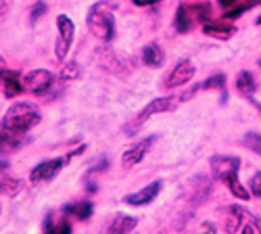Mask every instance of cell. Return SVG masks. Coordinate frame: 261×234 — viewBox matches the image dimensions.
I'll return each instance as SVG.
<instances>
[{"label":"cell","mask_w":261,"mask_h":234,"mask_svg":"<svg viewBox=\"0 0 261 234\" xmlns=\"http://www.w3.org/2000/svg\"><path fill=\"white\" fill-rule=\"evenodd\" d=\"M117 5L113 0H100V3L92 5L88 11V30L102 42H111L115 38V19H113V9Z\"/></svg>","instance_id":"7a4b0ae2"},{"label":"cell","mask_w":261,"mask_h":234,"mask_svg":"<svg viewBox=\"0 0 261 234\" xmlns=\"http://www.w3.org/2000/svg\"><path fill=\"white\" fill-rule=\"evenodd\" d=\"M107 165H109V159H107V157H98L96 163L88 169V176H94V174H98V172H105Z\"/></svg>","instance_id":"83f0119b"},{"label":"cell","mask_w":261,"mask_h":234,"mask_svg":"<svg viewBox=\"0 0 261 234\" xmlns=\"http://www.w3.org/2000/svg\"><path fill=\"white\" fill-rule=\"evenodd\" d=\"M7 165H9L7 161H0V174H3V172H5V169H7Z\"/></svg>","instance_id":"1f68e13d"},{"label":"cell","mask_w":261,"mask_h":234,"mask_svg":"<svg viewBox=\"0 0 261 234\" xmlns=\"http://www.w3.org/2000/svg\"><path fill=\"white\" fill-rule=\"evenodd\" d=\"M155 136H148V138H142V140H138L134 146H129L127 151L123 153V157H121V165L123 167H134V165H138L142 159H144V155L150 151V146L155 144Z\"/></svg>","instance_id":"8fae6325"},{"label":"cell","mask_w":261,"mask_h":234,"mask_svg":"<svg viewBox=\"0 0 261 234\" xmlns=\"http://www.w3.org/2000/svg\"><path fill=\"white\" fill-rule=\"evenodd\" d=\"M255 88H257V84H255V77L251 71H241L236 75V90L243 96H253Z\"/></svg>","instance_id":"e0dca14e"},{"label":"cell","mask_w":261,"mask_h":234,"mask_svg":"<svg viewBox=\"0 0 261 234\" xmlns=\"http://www.w3.org/2000/svg\"><path fill=\"white\" fill-rule=\"evenodd\" d=\"M77 77H80V65H77V63L75 61L65 63L63 69H61V80L69 82V80H77Z\"/></svg>","instance_id":"cb8c5ba5"},{"label":"cell","mask_w":261,"mask_h":234,"mask_svg":"<svg viewBox=\"0 0 261 234\" xmlns=\"http://www.w3.org/2000/svg\"><path fill=\"white\" fill-rule=\"evenodd\" d=\"M209 15V7L207 5H180L176 11V19H173V25L178 32H190L199 21H205Z\"/></svg>","instance_id":"277c9868"},{"label":"cell","mask_w":261,"mask_h":234,"mask_svg":"<svg viewBox=\"0 0 261 234\" xmlns=\"http://www.w3.org/2000/svg\"><path fill=\"white\" fill-rule=\"evenodd\" d=\"M224 211L228 214V220H226V226H224L228 232H241V228H243L249 220L255 218L253 214H249V211H247L245 207H241V205H230V207H226Z\"/></svg>","instance_id":"4fadbf2b"},{"label":"cell","mask_w":261,"mask_h":234,"mask_svg":"<svg viewBox=\"0 0 261 234\" xmlns=\"http://www.w3.org/2000/svg\"><path fill=\"white\" fill-rule=\"evenodd\" d=\"M55 75L48 69H34L23 75V90L30 94H44L53 88Z\"/></svg>","instance_id":"8992f818"},{"label":"cell","mask_w":261,"mask_h":234,"mask_svg":"<svg viewBox=\"0 0 261 234\" xmlns=\"http://www.w3.org/2000/svg\"><path fill=\"white\" fill-rule=\"evenodd\" d=\"M138 226V218H132V216H117L111 226H109V232L111 234H127L132 232L134 228Z\"/></svg>","instance_id":"2e32d148"},{"label":"cell","mask_w":261,"mask_h":234,"mask_svg":"<svg viewBox=\"0 0 261 234\" xmlns=\"http://www.w3.org/2000/svg\"><path fill=\"white\" fill-rule=\"evenodd\" d=\"M247 9H249V5H245V7H241V9H234V11H228V13H226V17H228V19H236L238 15H243Z\"/></svg>","instance_id":"f546056e"},{"label":"cell","mask_w":261,"mask_h":234,"mask_svg":"<svg viewBox=\"0 0 261 234\" xmlns=\"http://www.w3.org/2000/svg\"><path fill=\"white\" fill-rule=\"evenodd\" d=\"M257 3H259V5H261V0H257Z\"/></svg>","instance_id":"836d02e7"},{"label":"cell","mask_w":261,"mask_h":234,"mask_svg":"<svg viewBox=\"0 0 261 234\" xmlns=\"http://www.w3.org/2000/svg\"><path fill=\"white\" fill-rule=\"evenodd\" d=\"M65 163H67V157H55V159H46V161L38 163V165L32 169V174H30L32 184H40V182L53 180V178L61 172V169L65 167Z\"/></svg>","instance_id":"52a82bcc"},{"label":"cell","mask_w":261,"mask_h":234,"mask_svg":"<svg viewBox=\"0 0 261 234\" xmlns=\"http://www.w3.org/2000/svg\"><path fill=\"white\" fill-rule=\"evenodd\" d=\"M194 73H197V69H194V65L188 61V59H182L176 67L171 69V73L165 77V88L171 90V88H178V86H184V84H188Z\"/></svg>","instance_id":"30bf717a"},{"label":"cell","mask_w":261,"mask_h":234,"mask_svg":"<svg viewBox=\"0 0 261 234\" xmlns=\"http://www.w3.org/2000/svg\"><path fill=\"white\" fill-rule=\"evenodd\" d=\"M257 25H261V15H259V19H257Z\"/></svg>","instance_id":"d6a6232c"},{"label":"cell","mask_w":261,"mask_h":234,"mask_svg":"<svg viewBox=\"0 0 261 234\" xmlns=\"http://www.w3.org/2000/svg\"><path fill=\"white\" fill-rule=\"evenodd\" d=\"M228 188H230V193L236 197V199H241V201H249V190L241 184V180H238V174H232L228 180H226Z\"/></svg>","instance_id":"ffe728a7"},{"label":"cell","mask_w":261,"mask_h":234,"mask_svg":"<svg viewBox=\"0 0 261 234\" xmlns=\"http://www.w3.org/2000/svg\"><path fill=\"white\" fill-rule=\"evenodd\" d=\"M44 13H46V5L42 3V0H38V3L32 7V13H30V21H32V23H36V21H38L42 15H44Z\"/></svg>","instance_id":"4316f807"},{"label":"cell","mask_w":261,"mask_h":234,"mask_svg":"<svg viewBox=\"0 0 261 234\" xmlns=\"http://www.w3.org/2000/svg\"><path fill=\"white\" fill-rule=\"evenodd\" d=\"M21 144V136H15V134H9L0 127V151H13Z\"/></svg>","instance_id":"44dd1931"},{"label":"cell","mask_w":261,"mask_h":234,"mask_svg":"<svg viewBox=\"0 0 261 234\" xmlns=\"http://www.w3.org/2000/svg\"><path fill=\"white\" fill-rule=\"evenodd\" d=\"M182 100H180V96H161V98H155V100H150L146 107L129 121V123H125L123 125V132L127 134V136H134V132L136 130H140V127L153 117V115H157V113H169V111H173L178 107Z\"/></svg>","instance_id":"3957f363"},{"label":"cell","mask_w":261,"mask_h":234,"mask_svg":"<svg viewBox=\"0 0 261 234\" xmlns=\"http://www.w3.org/2000/svg\"><path fill=\"white\" fill-rule=\"evenodd\" d=\"M21 190H23V180H17V178H3L0 180V195L17 197Z\"/></svg>","instance_id":"d6986e66"},{"label":"cell","mask_w":261,"mask_h":234,"mask_svg":"<svg viewBox=\"0 0 261 234\" xmlns=\"http://www.w3.org/2000/svg\"><path fill=\"white\" fill-rule=\"evenodd\" d=\"M236 3H238V0H220V5H222V7H226V9H230V7H232V5H236Z\"/></svg>","instance_id":"4dcf8cb0"},{"label":"cell","mask_w":261,"mask_h":234,"mask_svg":"<svg viewBox=\"0 0 261 234\" xmlns=\"http://www.w3.org/2000/svg\"><path fill=\"white\" fill-rule=\"evenodd\" d=\"M0 80H21L19 71H13V69L7 67V63H5L3 57H0Z\"/></svg>","instance_id":"d4e9b609"},{"label":"cell","mask_w":261,"mask_h":234,"mask_svg":"<svg viewBox=\"0 0 261 234\" xmlns=\"http://www.w3.org/2000/svg\"><path fill=\"white\" fill-rule=\"evenodd\" d=\"M243 146H247L249 151H253V153H257V155L261 157V134H257V132H249V134H245V138H243Z\"/></svg>","instance_id":"603a6c76"},{"label":"cell","mask_w":261,"mask_h":234,"mask_svg":"<svg viewBox=\"0 0 261 234\" xmlns=\"http://www.w3.org/2000/svg\"><path fill=\"white\" fill-rule=\"evenodd\" d=\"M142 63L148 67H161L165 63V53L161 50L159 44H155V42H150V44H146L142 48Z\"/></svg>","instance_id":"9a60e30c"},{"label":"cell","mask_w":261,"mask_h":234,"mask_svg":"<svg viewBox=\"0 0 261 234\" xmlns=\"http://www.w3.org/2000/svg\"><path fill=\"white\" fill-rule=\"evenodd\" d=\"M201 90H226V75L224 73H217V75H211L209 80H205L201 84Z\"/></svg>","instance_id":"7402d4cb"},{"label":"cell","mask_w":261,"mask_h":234,"mask_svg":"<svg viewBox=\"0 0 261 234\" xmlns=\"http://www.w3.org/2000/svg\"><path fill=\"white\" fill-rule=\"evenodd\" d=\"M57 44H55V55H57V61H65L71 50V44H73V36H75V23L67 17V15H59L57 17Z\"/></svg>","instance_id":"5b68a950"},{"label":"cell","mask_w":261,"mask_h":234,"mask_svg":"<svg viewBox=\"0 0 261 234\" xmlns=\"http://www.w3.org/2000/svg\"><path fill=\"white\" fill-rule=\"evenodd\" d=\"M251 195L253 197H257V199H261V172H255L253 176H251Z\"/></svg>","instance_id":"484cf974"},{"label":"cell","mask_w":261,"mask_h":234,"mask_svg":"<svg viewBox=\"0 0 261 234\" xmlns=\"http://www.w3.org/2000/svg\"><path fill=\"white\" fill-rule=\"evenodd\" d=\"M259 67H261V61H259Z\"/></svg>","instance_id":"e575fe53"},{"label":"cell","mask_w":261,"mask_h":234,"mask_svg":"<svg viewBox=\"0 0 261 234\" xmlns=\"http://www.w3.org/2000/svg\"><path fill=\"white\" fill-rule=\"evenodd\" d=\"M203 32H205V36H211L217 40H230L236 34L234 25L222 23V21H207V23H203Z\"/></svg>","instance_id":"5bb4252c"},{"label":"cell","mask_w":261,"mask_h":234,"mask_svg":"<svg viewBox=\"0 0 261 234\" xmlns=\"http://www.w3.org/2000/svg\"><path fill=\"white\" fill-rule=\"evenodd\" d=\"M38 123H40L38 107H34V105H30V102H15L7 109L3 121H0V127L9 134L23 136Z\"/></svg>","instance_id":"6da1fadb"},{"label":"cell","mask_w":261,"mask_h":234,"mask_svg":"<svg viewBox=\"0 0 261 234\" xmlns=\"http://www.w3.org/2000/svg\"><path fill=\"white\" fill-rule=\"evenodd\" d=\"M211 188H213V184H211V178H209V176H194V178H190V180L186 182L184 195H186L188 203L199 205L201 201H205V199L209 197Z\"/></svg>","instance_id":"ba28073f"},{"label":"cell","mask_w":261,"mask_h":234,"mask_svg":"<svg viewBox=\"0 0 261 234\" xmlns=\"http://www.w3.org/2000/svg\"><path fill=\"white\" fill-rule=\"evenodd\" d=\"M132 3H134L136 7H155V5L161 3V0H132Z\"/></svg>","instance_id":"f1b7e54d"},{"label":"cell","mask_w":261,"mask_h":234,"mask_svg":"<svg viewBox=\"0 0 261 234\" xmlns=\"http://www.w3.org/2000/svg\"><path fill=\"white\" fill-rule=\"evenodd\" d=\"M211 172L217 180H228L232 174H238V167H241V159L238 157H230V155H215L209 161Z\"/></svg>","instance_id":"9c48e42d"},{"label":"cell","mask_w":261,"mask_h":234,"mask_svg":"<svg viewBox=\"0 0 261 234\" xmlns=\"http://www.w3.org/2000/svg\"><path fill=\"white\" fill-rule=\"evenodd\" d=\"M63 211H65L67 216L77 218V220H88V218L92 216L94 207H92V203H90V201H82V203H75V205H65V207H63Z\"/></svg>","instance_id":"ac0fdd59"},{"label":"cell","mask_w":261,"mask_h":234,"mask_svg":"<svg viewBox=\"0 0 261 234\" xmlns=\"http://www.w3.org/2000/svg\"><path fill=\"white\" fill-rule=\"evenodd\" d=\"M159 193H161V180H157V182H153V184L144 186L142 190H138V193L125 195V197H123V203H125V205H132V207H142V205L153 203V201L157 199Z\"/></svg>","instance_id":"7c38bea8"}]
</instances>
